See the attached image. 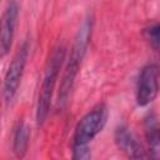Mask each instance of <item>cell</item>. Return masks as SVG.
<instances>
[{
  "label": "cell",
  "mask_w": 160,
  "mask_h": 160,
  "mask_svg": "<svg viewBox=\"0 0 160 160\" xmlns=\"http://www.w3.org/2000/svg\"><path fill=\"white\" fill-rule=\"evenodd\" d=\"M108 119V109L99 104L85 114L78 122L72 138V150L86 149L88 144L102 130Z\"/></svg>",
  "instance_id": "3"
},
{
  "label": "cell",
  "mask_w": 160,
  "mask_h": 160,
  "mask_svg": "<svg viewBox=\"0 0 160 160\" xmlns=\"http://www.w3.org/2000/svg\"><path fill=\"white\" fill-rule=\"evenodd\" d=\"M29 136H30L29 128L24 122H19L15 129L14 140H12V150L18 158H22L25 155L29 145Z\"/></svg>",
  "instance_id": "9"
},
{
  "label": "cell",
  "mask_w": 160,
  "mask_h": 160,
  "mask_svg": "<svg viewBox=\"0 0 160 160\" xmlns=\"http://www.w3.org/2000/svg\"><path fill=\"white\" fill-rule=\"evenodd\" d=\"M66 49L64 45H58L52 52L51 56L46 64L39 98H38V105H36V122L38 125H42L44 121L48 118L50 105H51V98L54 92V88L56 84L58 75L60 72V69L65 60Z\"/></svg>",
  "instance_id": "2"
},
{
  "label": "cell",
  "mask_w": 160,
  "mask_h": 160,
  "mask_svg": "<svg viewBox=\"0 0 160 160\" xmlns=\"http://www.w3.org/2000/svg\"><path fill=\"white\" fill-rule=\"evenodd\" d=\"M91 29H92V20L86 19L82 22V25L80 26V29L75 36V41L71 46L70 56L68 59V62H66V66H65V70H64V74L61 78L60 88H59L58 105L60 108H62L65 105V102L68 101V98L70 95V91L72 89L74 81L79 72L80 64L84 59V55L86 52V49H88V45L90 41Z\"/></svg>",
  "instance_id": "1"
},
{
  "label": "cell",
  "mask_w": 160,
  "mask_h": 160,
  "mask_svg": "<svg viewBox=\"0 0 160 160\" xmlns=\"http://www.w3.org/2000/svg\"><path fill=\"white\" fill-rule=\"evenodd\" d=\"M18 2L15 0H11L5 8L0 19V58L5 56L11 48L18 21Z\"/></svg>",
  "instance_id": "6"
},
{
  "label": "cell",
  "mask_w": 160,
  "mask_h": 160,
  "mask_svg": "<svg viewBox=\"0 0 160 160\" xmlns=\"http://www.w3.org/2000/svg\"><path fill=\"white\" fill-rule=\"evenodd\" d=\"M159 69L155 64H148L139 74L136 82V102L139 106H146L152 102L159 90Z\"/></svg>",
  "instance_id": "5"
},
{
  "label": "cell",
  "mask_w": 160,
  "mask_h": 160,
  "mask_svg": "<svg viewBox=\"0 0 160 160\" xmlns=\"http://www.w3.org/2000/svg\"><path fill=\"white\" fill-rule=\"evenodd\" d=\"M115 142H116L118 148L124 154H126L129 158L140 159V158L148 156V154L142 149L141 144H139V141L135 139V136L131 134V131H129V129L125 126H120L116 129Z\"/></svg>",
  "instance_id": "7"
},
{
  "label": "cell",
  "mask_w": 160,
  "mask_h": 160,
  "mask_svg": "<svg viewBox=\"0 0 160 160\" xmlns=\"http://www.w3.org/2000/svg\"><path fill=\"white\" fill-rule=\"evenodd\" d=\"M159 31H160V28H159V24L158 22H154V24H151V25H149L148 28L144 29V36H145V39L149 41V44L155 50L159 49V42H160Z\"/></svg>",
  "instance_id": "10"
},
{
  "label": "cell",
  "mask_w": 160,
  "mask_h": 160,
  "mask_svg": "<svg viewBox=\"0 0 160 160\" xmlns=\"http://www.w3.org/2000/svg\"><path fill=\"white\" fill-rule=\"evenodd\" d=\"M144 126H145V136H146V140L149 144L150 156L159 158V155H160V135H159V126H158L155 115L149 114L145 118Z\"/></svg>",
  "instance_id": "8"
},
{
  "label": "cell",
  "mask_w": 160,
  "mask_h": 160,
  "mask_svg": "<svg viewBox=\"0 0 160 160\" xmlns=\"http://www.w3.org/2000/svg\"><path fill=\"white\" fill-rule=\"evenodd\" d=\"M28 55H29V45L25 41L19 48L16 54L14 55V58L8 68V71L5 74V78H4L2 96L6 102H10L18 91V88L20 85L21 76H22V72H24V69L26 65Z\"/></svg>",
  "instance_id": "4"
}]
</instances>
